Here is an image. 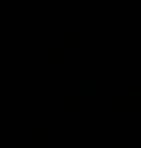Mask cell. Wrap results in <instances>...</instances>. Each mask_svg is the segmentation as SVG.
<instances>
[]
</instances>
